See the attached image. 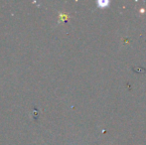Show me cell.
Wrapping results in <instances>:
<instances>
[{
	"instance_id": "obj_1",
	"label": "cell",
	"mask_w": 146,
	"mask_h": 145,
	"mask_svg": "<svg viewBox=\"0 0 146 145\" xmlns=\"http://www.w3.org/2000/svg\"><path fill=\"white\" fill-rule=\"evenodd\" d=\"M96 4H98V5L100 6V8H106V7H108V6L110 5V2H108V1H106V2H104H104L98 1Z\"/></svg>"
}]
</instances>
